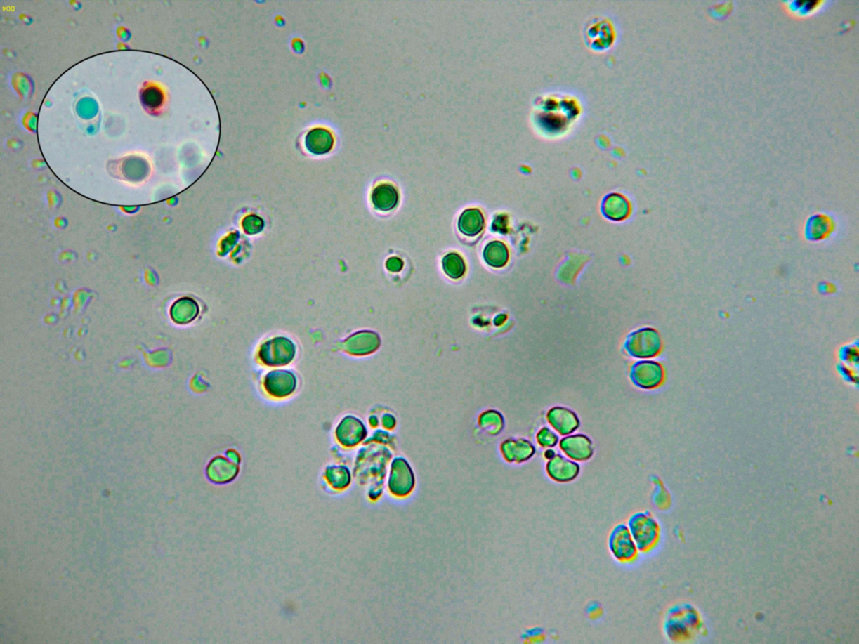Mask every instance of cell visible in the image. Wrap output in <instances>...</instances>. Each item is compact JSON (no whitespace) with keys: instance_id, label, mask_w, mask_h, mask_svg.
Instances as JSON below:
<instances>
[{"instance_id":"obj_1","label":"cell","mask_w":859,"mask_h":644,"mask_svg":"<svg viewBox=\"0 0 859 644\" xmlns=\"http://www.w3.org/2000/svg\"><path fill=\"white\" fill-rule=\"evenodd\" d=\"M627 525L638 552L646 554L657 546L660 538V527L650 512L641 511L632 514L629 518Z\"/></svg>"},{"instance_id":"obj_2","label":"cell","mask_w":859,"mask_h":644,"mask_svg":"<svg viewBox=\"0 0 859 644\" xmlns=\"http://www.w3.org/2000/svg\"><path fill=\"white\" fill-rule=\"evenodd\" d=\"M662 339L654 328L644 327L631 332L626 339L624 348L630 357L649 360L658 356L662 349Z\"/></svg>"},{"instance_id":"obj_3","label":"cell","mask_w":859,"mask_h":644,"mask_svg":"<svg viewBox=\"0 0 859 644\" xmlns=\"http://www.w3.org/2000/svg\"><path fill=\"white\" fill-rule=\"evenodd\" d=\"M296 354V347L291 339L276 336L261 345L258 357L267 366L280 367L291 364Z\"/></svg>"},{"instance_id":"obj_4","label":"cell","mask_w":859,"mask_h":644,"mask_svg":"<svg viewBox=\"0 0 859 644\" xmlns=\"http://www.w3.org/2000/svg\"><path fill=\"white\" fill-rule=\"evenodd\" d=\"M608 546L612 557L623 564L636 561L640 553L627 524L624 523H620L612 529L608 535Z\"/></svg>"},{"instance_id":"obj_5","label":"cell","mask_w":859,"mask_h":644,"mask_svg":"<svg viewBox=\"0 0 859 644\" xmlns=\"http://www.w3.org/2000/svg\"><path fill=\"white\" fill-rule=\"evenodd\" d=\"M629 378L634 386L642 390H655L664 379V370L658 362L643 360L630 367Z\"/></svg>"},{"instance_id":"obj_6","label":"cell","mask_w":859,"mask_h":644,"mask_svg":"<svg viewBox=\"0 0 859 644\" xmlns=\"http://www.w3.org/2000/svg\"><path fill=\"white\" fill-rule=\"evenodd\" d=\"M297 386V379L292 372L289 370H273L265 375L264 387L272 397H286L295 392Z\"/></svg>"},{"instance_id":"obj_7","label":"cell","mask_w":859,"mask_h":644,"mask_svg":"<svg viewBox=\"0 0 859 644\" xmlns=\"http://www.w3.org/2000/svg\"><path fill=\"white\" fill-rule=\"evenodd\" d=\"M559 446L565 456L577 462L590 460L594 453L592 440L585 435L565 436L560 440Z\"/></svg>"},{"instance_id":"obj_8","label":"cell","mask_w":859,"mask_h":644,"mask_svg":"<svg viewBox=\"0 0 859 644\" xmlns=\"http://www.w3.org/2000/svg\"><path fill=\"white\" fill-rule=\"evenodd\" d=\"M546 471L552 481L558 483H568L574 481L580 473L581 468L578 462L569 459L560 454L547 461Z\"/></svg>"},{"instance_id":"obj_9","label":"cell","mask_w":859,"mask_h":644,"mask_svg":"<svg viewBox=\"0 0 859 644\" xmlns=\"http://www.w3.org/2000/svg\"><path fill=\"white\" fill-rule=\"evenodd\" d=\"M546 419L550 426L560 435H568L580 426L579 418L572 410L556 406L547 412Z\"/></svg>"},{"instance_id":"obj_10","label":"cell","mask_w":859,"mask_h":644,"mask_svg":"<svg viewBox=\"0 0 859 644\" xmlns=\"http://www.w3.org/2000/svg\"><path fill=\"white\" fill-rule=\"evenodd\" d=\"M602 213L608 220L624 221L631 213V205L627 198L619 193H611L603 199Z\"/></svg>"},{"instance_id":"obj_11","label":"cell","mask_w":859,"mask_h":644,"mask_svg":"<svg viewBox=\"0 0 859 644\" xmlns=\"http://www.w3.org/2000/svg\"><path fill=\"white\" fill-rule=\"evenodd\" d=\"M834 230V222L825 214H814L807 219L805 224L804 235L806 239L811 242H819L826 239Z\"/></svg>"},{"instance_id":"obj_12","label":"cell","mask_w":859,"mask_h":644,"mask_svg":"<svg viewBox=\"0 0 859 644\" xmlns=\"http://www.w3.org/2000/svg\"><path fill=\"white\" fill-rule=\"evenodd\" d=\"M334 144L332 133L323 128H316L308 133L305 138V145L310 153L325 155L332 149Z\"/></svg>"},{"instance_id":"obj_13","label":"cell","mask_w":859,"mask_h":644,"mask_svg":"<svg viewBox=\"0 0 859 644\" xmlns=\"http://www.w3.org/2000/svg\"><path fill=\"white\" fill-rule=\"evenodd\" d=\"M239 473L237 464H232L223 456L215 457L209 465L208 476L216 483H226L232 481Z\"/></svg>"},{"instance_id":"obj_14","label":"cell","mask_w":859,"mask_h":644,"mask_svg":"<svg viewBox=\"0 0 859 644\" xmlns=\"http://www.w3.org/2000/svg\"><path fill=\"white\" fill-rule=\"evenodd\" d=\"M503 452L507 461L522 464L532 458L535 448L527 440H509L503 446Z\"/></svg>"},{"instance_id":"obj_15","label":"cell","mask_w":859,"mask_h":644,"mask_svg":"<svg viewBox=\"0 0 859 644\" xmlns=\"http://www.w3.org/2000/svg\"><path fill=\"white\" fill-rule=\"evenodd\" d=\"M371 198L375 209L387 211L394 209L398 204L399 194L392 184L382 183L374 189Z\"/></svg>"},{"instance_id":"obj_16","label":"cell","mask_w":859,"mask_h":644,"mask_svg":"<svg viewBox=\"0 0 859 644\" xmlns=\"http://www.w3.org/2000/svg\"><path fill=\"white\" fill-rule=\"evenodd\" d=\"M485 227V218L477 209H468L461 215L459 229L463 235L473 237L479 235Z\"/></svg>"},{"instance_id":"obj_17","label":"cell","mask_w":859,"mask_h":644,"mask_svg":"<svg viewBox=\"0 0 859 644\" xmlns=\"http://www.w3.org/2000/svg\"><path fill=\"white\" fill-rule=\"evenodd\" d=\"M199 313V306L189 298H183L172 305L171 315L173 321L179 324H187L193 321Z\"/></svg>"},{"instance_id":"obj_18","label":"cell","mask_w":859,"mask_h":644,"mask_svg":"<svg viewBox=\"0 0 859 644\" xmlns=\"http://www.w3.org/2000/svg\"><path fill=\"white\" fill-rule=\"evenodd\" d=\"M509 257L507 246L500 241L491 242L483 251L485 262L494 268L504 267L508 263Z\"/></svg>"},{"instance_id":"obj_19","label":"cell","mask_w":859,"mask_h":644,"mask_svg":"<svg viewBox=\"0 0 859 644\" xmlns=\"http://www.w3.org/2000/svg\"><path fill=\"white\" fill-rule=\"evenodd\" d=\"M358 426L360 423L355 418H345L336 429V438L344 446H353L360 440V429Z\"/></svg>"},{"instance_id":"obj_20","label":"cell","mask_w":859,"mask_h":644,"mask_svg":"<svg viewBox=\"0 0 859 644\" xmlns=\"http://www.w3.org/2000/svg\"><path fill=\"white\" fill-rule=\"evenodd\" d=\"M442 266L445 273L455 280L463 277L466 270L464 258L455 253L449 254L444 257Z\"/></svg>"},{"instance_id":"obj_21","label":"cell","mask_w":859,"mask_h":644,"mask_svg":"<svg viewBox=\"0 0 859 644\" xmlns=\"http://www.w3.org/2000/svg\"><path fill=\"white\" fill-rule=\"evenodd\" d=\"M326 478L332 487L343 489L350 482V475L346 468L342 466H331L327 468Z\"/></svg>"},{"instance_id":"obj_22","label":"cell","mask_w":859,"mask_h":644,"mask_svg":"<svg viewBox=\"0 0 859 644\" xmlns=\"http://www.w3.org/2000/svg\"><path fill=\"white\" fill-rule=\"evenodd\" d=\"M164 96L162 90L155 88V86H150V88L143 90L141 93V102L146 109L154 110L161 107L163 103Z\"/></svg>"},{"instance_id":"obj_23","label":"cell","mask_w":859,"mask_h":644,"mask_svg":"<svg viewBox=\"0 0 859 644\" xmlns=\"http://www.w3.org/2000/svg\"><path fill=\"white\" fill-rule=\"evenodd\" d=\"M537 443L543 448H553L559 443V436L549 428L544 427L537 435Z\"/></svg>"},{"instance_id":"obj_24","label":"cell","mask_w":859,"mask_h":644,"mask_svg":"<svg viewBox=\"0 0 859 644\" xmlns=\"http://www.w3.org/2000/svg\"><path fill=\"white\" fill-rule=\"evenodd\" d=\"M243 227L244 231L249 233V235H256V233L260 232L263 228H264V223L257 216L250 215L244 220Z\"/></svg>"},{"instance_id":"obj_25","label":"cell","mask_w":859,"mask_h":644,"mask_svg":"<svg viewBox=\"0 0 859 644\" xmlns=\"http://www.w3.org/2000/svg\"><path fill=\"white\" fill-rule=\"evenodd\" d=\"M386 266L388 270L392 272H398L402 269L403 263L398 258H391L387 261Z\"/></svg>"},{"instance_id":"obj_26","label":"cell","mask_w":859,"mask_h":644,"mask_svg":"<svg viewBox=\"0 0 859 644\" xmlns=\"http://www.w3.org/2000/svg\"><path fill=\"white\" fill-rule=\"evenodd\" d=\"M556 455V453L551 448H548L546 451L544 452V457H545L548 461L552 459V458H553Z\"/></svg>"},{"instance_id":"obj_27","label":"cell","mask_w":859,"mask_h":644,"mask_svg":"<svg viewBox=\"0 0 859 644\" xmlns=\"http://www.w3.org/2000/svg\"><path fill=\"white\" fill-rule=\"evenodd\" d=\"M227 454H228V456L230 457L232 461L236 462V464H237V462H240V456L239 455H237L236 452L232 451V449H230V451H228Z\"/></svg>"}]
</instances>
